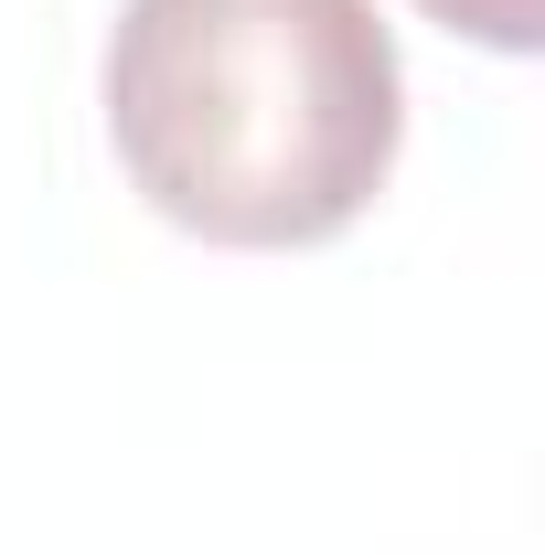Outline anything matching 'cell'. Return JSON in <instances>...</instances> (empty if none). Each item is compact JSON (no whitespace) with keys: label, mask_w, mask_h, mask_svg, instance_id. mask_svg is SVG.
Returning a JSON list of instances; mask_svg holds the SVG:
<instances>
[{"label":"cell","mask_w":545,"mask_h":555,"mask_svg":"<svg viewBox=\"0 0 545 555\" xmlns=\"http://www.w3.org/2000/svg\"><path fill=\"white\" fill-rule=\"evenodd\" d=\"M107 139L204 246H332L407 139L396 33L375 0H129Z\"/></svg>","instance_id":"6da1fadb"},{"label":"cell","mask_w":545,"mask_h":555,"mask_svg":"<svg viewBox=\"0 0 545 555\" xmlns=\"http://www.w3.org/2000/svg\"><path fill=\"white\" fill-rule=\"evenodd\" d=\"M417 11L471 33V43H492V54H535L545 43V0H417Z\"/></svg>","instance_id":"7a4b0ae2"}]
</instances>
